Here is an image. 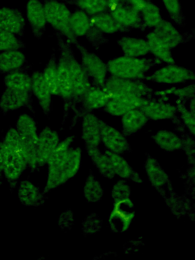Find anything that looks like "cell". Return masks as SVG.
Listing matches in <instances>:
<instances>
[{"label": "cell", "mask_w": 195, "mask_h": 260, "mask_svg": "<svg viewBox=\"0 0 195 260\" xmlns=\"http://www.w3.org/2000/svg\"><path fill=\"white\" fill-rule=\"evenodd\" d=\"M81 138L85 147H98L101 143L100 119L92 112L82 117Z\"/></svg>", "instance_id": "cell-19"}, {"label": "cell", "mask_w": 195, "mask_h": 260, "mask_svg": "<svg viewBox=\"0 0 195 260\" xmlns=\"http://www.w3.org/2000/svg\"><path fill=\"white\" fill-rule=\"evenodd\" d=\"M43 194L39 188L28 180L21 181L18 196L20 202L26 206H38L44 202Z\"/></svg>", "instance_id": "cell-27"}, {"label": "cell", "mask_w": 195, "mask_h": 260, "mask_svg": "<svg viewBox=\"0 0 195 260\" xmlns=\"http://www.w3.org/2000/svg\"><path fill=\"white\" fill-rule=\"evenodd\" d=\"M162 63L155 57H134L123 55L113 58L106 63L108 71L111 76L124 79L142 80L152 67Z\"/></svg>", "instance_id": "cell-1"}, {"label": "cell", "mask_w": 195, "mask_h": 260, "mask_svg": "<svg viewBox=\"0 0 195 260\" xmlns=\"http://www.w3.org/2000/svg\"><path fill=\"white\" fill-rule=\"evenodd\" d=\"M81 157L82 149L80 147H70L67 157L60 167L67 181L77 173L80 167Z\"/></svg>", "instance_id": "cell-34"}, {"label": "cell", "mask_w": 195, "mask_h": 260, "mask_svg": "<svg viewBox=\"0 0 195 260\" xmlns=\"http://www.w3.org/2000/svg\"><path fill=\"white\" fill-rule=\"evenodd\" d=\"M108 4V12L120 6L128 5V0H106Z\"/></svg>", "instance_id": "cell-49"}, {"label": "cell", "mask_w": 195, "mask_h": 260, "mask_svg": "<svg viewBox=\"0 0 195 260\" xmlns=\"http://www.w3.org/2000/svg\"><path fill=\"white\" fill-rule=\"evenodd\" d=\"M154 143L162 150L173 152L182 149L181 137L175 133L166 129H160L151 136Z\"/></svg>", "instance_id": "cell-28"}, {"label": "cell", "mask_w": 195, "mask_h": 260, "mask_svg": "<svg viewBox=\"0 0 195 260\" xmlns=\"http://www.w3.org/2000/svg\"><path fill=\"white\" fill-rule=\"evenodd\" d=\"M102 226V221L101 218L94 214L88 215L82 223L83 230L87 234H93L98 232Z\"/></svg>", "instance_id": "cell-45"}, {"label": "cell", "mask_w": 195, "mask_h": 260, "mask_svg": "<svg viewBox=\"0 0 195 260\" xmlns=\"http://www.w3.org/2000/svg\"><path fill=\"white\" fill-rule=\"evenodd\" d=\"M30 76L31 92L37 99L44 114L48 116L50 113L53 95L43 78L42 72L35 71Z\"/></svg>", "instance_id": "cell-20"}, {"label": "cell", "mask_w": 195, "mask_h": 260, "mask_svg": "<svg viewBox=\"0 0 195 260\" xmlns=\"http://www.w3.org/2000/svg\"><path fill=\"white\" fill-rule=\"evenodd\" d=\"M24 68L7 73L4 80L6 88L31 92V76L24 72Z\"/></svg>", "instance_id": "cell-32"}, {"label": "cell", "mask_w": 195, "mask_h": 260, "mask_svg": "<svg viewBox=\"0 0 195 260\" xmlns=\"http://www.w3.org/2000/svg\"><path fill=\"white\" fill-rule=\"evenodd\" d=\"M168 203L171 210L175 215L183 214L186 210L185 202L182 198L174 196L169 197Z\"/></svg>", "instance_id": "cell-47"}, {"label": "cell", "mask_w": 195, "mask_h": 260, "mask_svg": "<svg viewBox=\"0 0 195 260\" xmlns=\"http://www.w3.org/2000/svg\"><path fill=\"white\" fill-rule=\"evenodd\" d=\"M74 139L75 136L71 135L59 142L47 162L48 170L60 168L67 157L70 146L74 142Z\"/></svg>", "instance_id": "cell-33"}, {"label": "cell", "mask_w": 195, "mask_h": 260, "mask_svg": "<svg viewBox=\"0 0 195 260\" xmlns=\"http://www.w3.org/2000/svg\"><path fill=\"white\" fill-rule=\"evenodd\" d=\"M15 128L22 137L38 141V134L36 121L29 115L21 114L18 117Z\"/></svg>", "instance_id": "cell-38"}, {"label": "cell", "mask_w": 195, "mask_h": 260, "mask_svg": "<svg viewBox=\"0 0 195 260\" xmlns=\"http://www.w3.org/2000/svg\"><path fill=\"white\" fill-rule=\"evenodd\" d=\"M148 120L140 108L129 110L121 116V132L126 137L132 136L142 129Z\"/></svg>", "instance_id": "cell-23"}, {"label": "cell", "mask_w": 195, "mask_h": 260, "mask_svg": "<svg viewBox=\"0 0 195 260\" xmlns=\"http://www.w3.org/2000/svg\"><path fill=\"white\" fill-rule=\"evenodd\" d=\"M148 0H128V5L141 12Z\"/></svg>", "instance_id": "cell-50"}, {"label": "cell", "mask_w": 195, "mask_h": 260, "mask_svg": "<svg viewBox=\"0 0 195 260\" xmlns=\"http://www.w3.org/2000/svg\"><path fill=\"white\" fill-rule=\"evenodd\" d=\"M152 31L171 50L187 41L186 36L183 35L171 22L163 19Z\"/></svg>", "instance_id": "cell-22"}, {"label": "cell", "mask_w": 195, "mask_h": 260, "mask_svg": "<svg viewBox=\"0 0 195 260\" xmlns=\"http://www.w3.org/2000/svg\"><path fill=\"white\" fill-rule=\"evenodd\" d=\"M67 56L72 83L73 96L71 110L75 111L77 105L79 104L82 98L92 85L90 79L76 59L69 41L67 46Z\"/></svg>", "instance_id": "cell-5"}, {"label": "cell", "mask_w": 195, "mask_h": 260, "mask_svg": "<svg viewBox=\"0 0 195 260\" xmlns=\"http://www.w3.org/2000/svg\"><path fill=\"white\" fill-rule=\"evenodd\" d=\"M194 79L193 71L172 63L157 69L149 75H146L144 80L159 84L174 85Z\"/></svg>", "instance_id": "cell-8"}, {"label": "cell", "mask_w": 195, "mask_h": 260, "mask_svg": "<svg viewBox=\"0 0 195 260\" xmlns=\"http://www.w3.org/2000/svg\"><path fill=\"white\" fill-rule=\"evenodd\" d=\"M79 8L89 16L108 11L106 0H60Z\"/></svg>", "instance_id": "cell-36"}, {"label": "cell", "mask_w": 195, "mask_h": 260, "mask_svg": "<svg viewBox=\"0 0 195 260\" xmlns=\"http://www.w3.org/2000/svg\"><path fill=\"white\" fill-rule=\"evenodd\" d=\"M117 43L125 56L141 57L150 53L146 39L123 36L117 40Z\"/></svg>", "instance_id": "cell-24"}, {"label": "cell", "mask_w": 195, "mask_h": 260, "mask_svg": "<svg viewBox=\"0 0 195 260\" xmlns=\"http://www.w3.org/2000/svg\"><path fill=\"white\" fill-rule=\"evenodd\" d=\"M114 203L108 218L109 224L113 232L123 233L129 229L134 219L135 205L130 199Z\"/></svg>", "instance_id": "cell-10"}, {"label": "cell", "mask_w": 195, "mask_h": 260, "mask_svg": "<svg viewBox=\"0 0 195 260\" xmlns=\"http://www.w3.org/2000/svg\"><path fill=\"white\" fill-rule=\"evenodd\" d=\"M131 187L124 179L117 181L111 190V197L114 203L130 199Z\"/></svg>", "instance_id": "cell-44"}, {"label": "cell", "mask_w": 195, "mask_h": 260, "mask_svg": "<svg viewBox=\"0 0 195 260\" xmlns=\"http://www.w3.org/2000/svg\"><path fill=\"white\" fill-rule=\"evenodd\" d=\"M101 142L106 150L119 154L128 152L130 144L122 132L100 119Z\"/></svg>", "instance_id": "cell-12"}, {"label": "cell", "mask_w": 195, "mask_h": 260, "mask_svg": "<svg viewBox=\"0 0 195 260\" xmlns=\"http://www.w3.org/2000/svg\"><path fill=\"white\" fill-rule=\"evenodd\" d=\"M110 99L109 95L100 87L92 84L84 95L78 108L74 112L72 119L70 128L76 124L77 120L85 114L92 112L95 110L104 108Z\"/></svg>", "instance_id": "cell-9"}, {"label": "cell", "mask_w": 195, "mask_h": 260, "mask_svg": "<svg viewBox=\"0 0 195 260\" xmlns=\"http://www.w3.org/2000/svg\"><path fill=\"white\" fill-rule=\"evenodd\" d=\"M25 20L17 9L3 7L0 8V28L20 37L24 34Z\"/></svg>", "instance_id": "cell-18"}, {"label": "cell", "mask_w": 195, "mask_h": 260, "mask_svg": "<svg viewBox=\"0 0 195 260\" xmlns=\"http://www.w3.org/2000/svg\"><path fill=\"white\" fill-rule=\"evenodd\" d=\"M186 102L177 99L175 106L177 112L180 114V119L188 133L192 136L195 134V115L193 114L186 107Z\"/></svg>", "instance_id": "cell-42"}, {"label": "cell", "mask_w": 195, "mask_h": 260, "mask_svg": "<svg viewBox=\"0 0 195 260\" xmlns=\"http://www.w3.org/2000/svg\"><path fill=\"white\" fill-rule=\"evenodd\" d=\"M31 93L6 87L0 98V109L5 114L19 108H26L35 115Z\"/></svg>", "instance_id": "cell-13"}, {"label": "cell", "mask_w": 195, "mask_h": 260, "mask_svg": "<svg viewBox=\"0 0 195 260\" xmlns=\"http://www.w3.org/2000/svg\"><path fill=\"white\" fill-rule=\"evenodd\" d=\"M109 96L110 99L104 109L114 116H121L129 110L140 108L147 101V98L131 93H114Z\"/></svg>", "instance_id": "cell-11"}, {"label": "cell", "mask_w": 195, "mask_h": 260, "mask_svg": "<svg viewBox=\"0 0 195 260\" xmlns=\"http://www.w3.org/2000/svg\"><path fill=\"white\" fill-rule=\"evenodd\" d=\"M140 109L149 119L152 120H173L177 117L175 105L153 96L147 98L146 102Z\"/></svg>", "instance_id": "cell-14"}, {"label": "cell", "mask_w": 195, "mask_h": 260, "mask_svg": "<svg viewBox=\"0 0 195 260\" xmlns=\"http://www.w3.org/2000/svg\"><path fill=\"white\" fill-rule=\"evenodd\" d=\"M4 145V144H3ZM4 165L3 172L10 182H15L27 166L21 151L4 146Z\"/></svg>", "instance_id": "cell-16"}, {"label": "cell", "mask_w": 195, "mask_h": 260, "mask_svg": "<svg viewBox=\"0 0 195 260\" xmlns=\"http://www.w3.org/2000/svg\"><path fill=\"white\" fill-rule=\"evenodd\" d=\"M105 152L109 156L115 175L122 179H131L135 172L121 154L106 150Z\"/></svg>", "instance_id": "cell-37"}, {"label": "cell", "mask_w": 195, "mask_h": 260, "mask_svg": "<svg viewBox=\"0 0 195 260\" xmlns=\"http://www.w3.org/2000/svg\"><path fill=\"white\" fill-rule=\"evenodd\" d=\"M43 5L47 21L71 44L77 43V37L70 25L72 14L64 3L60 0H44Z\"/></svg>", "instance_id": "cell-3"}, {"label": "cell", "mask_w": 195, "mask_h": 260, "mask_svg": "<svg viewBox=\"0 0 195 260\" xmlns=\"http://www.w3.org/2000/svg\"><path fill=\"white\" fill-rule=\"evenodd\" d=\"M74 45L80 53L81 64L92 80V85L102 88L108 72L107 63L97 54L89 51L85 46L79 42Z\"/></svg>", "instance_id": "cell-6"}, {"label": "cell", "mask_w": 195, "mask_h": 260, "mask_svg": "<svg viewBox=\"0 0 195 260\" xmlns=\"http://www.w3.org/2000/svg\"><path fill=\"white\" fill-rule=\"evenodd\" d=\"M73 221V213L70 211H66L60 215L59 225L61 228H68L72 224Z\"/></svg>", "instance_id": "cell-48"}, {"label": "cell", "mask_w": 195, "mask_h": 260, "mask_svg": "<svg viewBox=\"0 0 195 260\" xmlns=\"http://www.w3.org/2000/svg\"><path fill=\"white\" fill-rule=\"evenodd\" d=\"M144 168L148 179L154 187L159 188L167 184L169 180L168 175L155 158L147 156Z\"/></svg>", "instance_id": "cell-26"}, {"label": "cell", "mask_w": 195, "mask_h": 260, "mask_svg": "<svg viewBox=\"0 0 195 260\" xmlns=\"http://www.w3.org/2000/svg\"><path fill=\"white\" fill-rule=\"evenodd\" d=\"M170 18L177 25L184 24L185 17L179 0H161Z\"/></svg>", "instance_id": "cell-43"}, {"label": "cell", "mask_w": 195, "mask_h": 260, "mask_svg": "<svg viewBox=\"0 0 195 260\" xmlns=\"http://www.w3.org/2000/svg\"><path fill=\"white\" fill-rule=\"evenodd\" d=\"M26 61L25 55L18 50L4 51L0 53V74L19 70L24 67Z\"/></svg>", "instance_id": "cell-30"}, {"label": "cell", "mask_w": 195, "mask_h": 260, "mask_svg": "<svg viewBox=\"0 0 195 260\" xmlns=\"http://www.w3.org/2000/svg\"><path fill=\"white\" fill-rule=\"evenodd\" d=\"M177 97V99L186 102L193 98H195L194 83L188 84L183 87L176 88L170 87V95Z\"/></svg>", "instance_id": "cell-46"}, {"label": "cell", "mask_w": 195, "mask_h": 260, "mask_svg": "<svg viewBox=\"0 0 195 260\" xmlns=\"http://www.w3.org/2000/svg\"><path fill=\"white\" fill-rule=\"evenodd\" d=\"M85 149L101 175L109 179L115 177L110 158L105 152H102L99 147H85Z\"/></svg>", "instance_id": "cell-29"}, {"label": "cell", "mask_w": 195, "mask_h": 260, "mask_svg": "<svg viewBox=\"0 0 195 260\" xmlns=\"http://www.w3.org/2000/svg\"><path fill=\"white\" fill-rule=\"evenodd\" d=\"M189 111L194 115H195V98H193L189 100Z\"/></svg>", "instance_id": "cell-52"}, {"label": "cell", "mask_w": 195, "mask_h": 260, "mask_svg": "<svg viewBox=\"0 0 195 260\" xmlns=\"http://www.w3.org/2000/svg\"><path fill=\"white\" fill-rule=\"evenodd\" d=\"M108 94L131 93L148 98L153 96V89L141 80H131L111 76L107 78L102 87Z\"/></svg>", "instance_id": "cell-7"}, {"label": "cell", "mask_w": 195, "mask_h": 260, "mask_svg": "<svg viewBox=\"0 0 195 260\" xmlns=\"http://www.w3.org/2000/svg\"><path fill=\"white\" fill-rule=\"evenodd\" d=\"M140 13L146 28L155 27L162 19L159 7L149 0Z\"/></svg>", "instance_id": "cell-40"}, {"label": "cell", "mask_w": 195, "mask_h": 260, "mask_svg": "<svg viewBox=\"0 0 195 260\" xmlns=\"http://www.w3.org/2000/svg\"><path fill=\"white\" fill-rule=\"evenodd\" d=\"M43 78L52 95H59L58 83L57 61L53 52L42 72Z\"/></svg>", "instance_id": "cell-35"}, {"label": "cell", "mask_w": 195, "mask_h": 260, "mask_svg": "<svg viewBox=\"0 0 195 260\" xmlns=\"http://www.w3.org/2000/svg\"><path fill=\"white\" fill-rule=\"evenodd\" d=\"M58 133L49 126L45 127L38 134L37 162L38 167L47 164L51 153L59 143Z\"/></svg>", "instance_id": "cell-15"}, {"label": "cell", "mask_w": 195, "mask_h": 260, "mask_svg": "<svg viewBox=\"0 0 195 260\" xmlns=\"http://www.w3.org/2000/svg\"><path fill=\"white\" fill-rule=\"evenodd\" d=\"M26 16L34 36L40 39L46 28L44 5L39 0H29L26 5Z\"/></svg>", "instance_id": "cell-17"}, {"label": "cell", "mask_w": 195, "mask_h": 260, "mask_svg": "<svg viewBox=\"0 0 195 260\" xmlns=\"http://www.w3.org/2000/svg\"><path fill=\"white\" fill-rule=\"evenodd\" d=\"M89 16L93 24L104 34L127 32L130 31L121 25L108 11Z\"/></svg>", "instance_id": "cell-25"}, {"label": "cell", "mask_w": 195, "mask_h": 260, "mask_svg": "<svg viewBox=\"0 0 195 260\" xmlns=\"http://www.w3.org/2000/svg\"><path fill=\"white\" fill-rule=\"evenodd\" d=\"M25 43L15 35L0 28V51L23 49Z\"/></svg>", "instance_id": "cell-41"}, {"label": "cell", "mask_w": 195, "mask_h": 260, "mask_svg": "<svg viewBox=\"0 0 195 260\" xmlns=\"http://www.w3.org/2000/svg\"><path fill=\"white\" fill-rule=\"evenodd\" d=\"M4 165V147L3 141L0 140V174L3 171Z\"/></svg>", "instance_id": "cell-51"}, {"label": "cell", "mask_w": 195, "mask_h": 260, "mask_svg": "<svg viewBox=\"0 0 195 260\" xmlns=\"http://www.w3.org/2000/svg\"><path fill=\"white\" fill-rule=\"evenodd\" d=\"M70 25L77 38L85 37L96 50L108 42L109 40L104 34L91 22L90 16L81 10H76L71 14Z\"/></svg>", "instance_id": "cell-4"}, {"label": "cell", "mask_w": 195, "mask_h": 260, "mask_svg": "<svg viewBox=\"0 0 195 260\" xmlns=\"http://www.w3.org/2000/svg\"><path fill=\"white\" fill-rule=\"evenodd\" d=\"M55 36L59 50V55L57 60L58 83L59 96L63 103V124L67 118L72 105L73 89L72 83L67 56V46L69 41L63 39L62 35L56 31Z\"/></svg>", "instance_id": "cell-2"}, {"label": "cell", "mask_w": 195, "mask_h": 260, "mask_svg": "<svg viewBox=\"0 0 195 260\" xmlns=\"http://www.w3.org/2000/svg\"><path fill=\"white\" fill-rule=\"evenodd\" d=\"M83 194L89 202H99L102 198L104 190L100 182L92 173H89L83 187Z\"/></svg>", "instance_id": "cell-39"}, {"label": "cell", "mask_w": 195, "mask_h": 260, "mask_svg": "<svg viewBox=\"0 0 195 260\" xmlns=\"http://www.w3.org/2000/svg\"><path fill=\"white\" fill-rule=\"evenodd\" d=\"M109 12L121 25L130 30L137 29L144 31L146 29L141 13L129 5L117 7Z\"/></svg>", "instance_id": "cell-21"}, {"label": "cell", "mask_w": 195, "mask_h": 260, "mask_svg": "<svg viewBox=\"0 0 195 260\" xmlns=\"http://www.w3.org/2000/svg\"><path fill=\"white\" fill-rule=\"evenodd\" d=\"M149 52L154 57L160 60L162 62L167 64L175 63L172 55L171 50L152 31L146 36Z\"/></svg>", "instance_id": "cell-31"}]
</instances>
